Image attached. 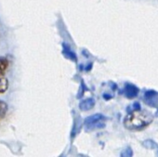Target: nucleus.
Masks as SVG:
<instances>
[{
  "mask_svg": "<svg viewBox=\"0 0 158 157\" xmlns=\"http://www.w3.org/2000/svg\"><path fill=\"white\" fill-rule=\"evenodd\" d=\"M8 110H9L8 103L2 100H0V118H3L7 114Z\"/></svg>",
  "mask_w": 158,
  "mask_h": 157,
  "instance_id": "8",
  "label": "nucleus"
},
{
  "mask_svg": "<svg viewBox=\"0 0 158 157\" xmlns=\"http://www.w3.org/2000/svg\"><path fill=\"white\" fill-rule=\"evenodd\" d=\"M142 145H143L146 149H151V150L158 147V145H157L153 140H151V139H147V140H145L144 142H142Z\"/></svg>",
  "mask_w": 158,
  "mask_h": 157,
  "instance_id": "9",
  "label": "nucleus"
},
{
  "mask_svg": "<svg viewBox=\"0 0 158 157\" xmlns=\"http://www.w3.org/2000/svg\"><path fill=\"white\" fill-rule=\"evenodd\" d=\"M9 89V80L5 75L0 74V94L5 93Z\"/></svg>",
  "mask_w": 158,
  "mask_h": 157,
  "instance_id": "6",
  "label": "nucleus"
},
{
  "mask_svg": "<svg viewBox=\"0 0 158 157\" xmlns=\"http://www.w3.org/2000/svg\"><path fill=\"white\" fill-rule=\"evenodd\" d=\"M139 92V89H138V87H136L135 85L133 84H130V83H127L125 85V88H124V93H125V96L131 100V99H134L138 96Z\"/></svg>",
  "mask_w": 158,
  "mask_h": 157,
  "instance_id": "3",
  "label": "nucleus"
},
{
  "mask_svg": "<svg viewBox=\"0 0 158 157\" xmlns=\"http://www.w3.org/2000/svg\"><path fill=\"white\" fill-rule=\"evenodd\" d=\"M105 116L102 114H96L87 117L84 120V126L87 131H93L96 129H102L105 126Z\"/></svg>",
  "mask_w": 158,
  "mask_h": 157,
  "instance_id": "2",
  "label": "nucleus"
},
{
  "mask_svg": "<svg viewBox=\"0 0 158 157\" xmlns=\"http://www.w3.org/2000/svg\"><path fill=\"white\" fill-rule=\"evenodd\" d=\"M10 61L5 57H0V74L5 75L7 70L9 69Z\"/></svg>",
  "mask_w": 158,
  "mask_h": 157,
  "instance_id": "5",
  "label": "nucleus"
},
{
  "mask_svg": "<svg viewBox=\"0 0 158 157\" xmlns=\"http://www.w3.org/2000/svg\"><path fill=\"white\" fill-rule=\"evenodd\" d=\"M62 52H63V54H64L68 59H71L72 60L76 61V56H75V54H74L68 47H66L65 45H63V50H62Z\"/></svg>",
  "mask_w": 158,
  "mask_h": 157,
  "instance_id": "7",
  "label": "nucleus"
},
{
  "mask_svg": "<svg viewBox=\"0 0 158 157\" xmlns=\"http://www.w3.org/2000/svg\"><path fill=\"white\" fill-rule=\"evenodd\" d=\"M95 104H96V102L93 98L85 99V100L81 101L80 103H79V109L83 112H88V111L92 110L94 108Z\"/></svg>",
  "mask_w": 158,
  "mask_h": 157,
  "instance_id": "4",
  "label": "nucleus"
},
{
  "mask_svg": "<svg viewBox=\"0 0 158 157\" xmlns=\"http://www.w3.org/2000/svg\"><path fill=\"white\" fill-rule=\"evenodd\" d=\"M132 155H133V151H132V150H131L130 147L126 148V149L121 152V156H123V157H127V156L130 157V156H132Z\"/></svg>",
  "mask_w": 158,
  "mask_h": 157,
  "instance_id": "10",
  "label": "nucleus"
},
{
  "mask_svg": "<svg viewBox=\"0 0 158 157\" xmlns=\"http://www.w3.org/2000/svg\"><path fill=\"white\" fill-rule=\"evenodd\" d=\"M153 120V115L144 110L129 112L124 119V126L128 130H140L148 126Z\"/></svg>",
  "mask_w": 158,
  "mask_h": 157,
  "instance_id": "1",
  "label": "nucleus"
}]
</instances>
